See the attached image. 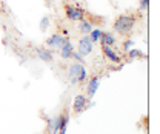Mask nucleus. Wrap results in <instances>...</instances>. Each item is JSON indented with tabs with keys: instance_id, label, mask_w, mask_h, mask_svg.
<instances>
[{
	"instance_id": "obj_11",
	"label": "nucleus",
	"mask_w": 160,
	"mask_h": 134,
	"mask_svg": "<svg viewBox=\"0 0 160 134\" xmlns=\"http://www.w3.org/2000/svg\"><path fill=\"white\" fill-rule=\"evenodd\" d=\"M79 29L82 34H89L91 31H92V25H91V22H88V20H80V25H79Z\"/></svg>"
},
{
	"instance_id": "obj_9",
	"label": "nucleus",
	"mask_w": 160,
	"mask_h": 134,
	"mask_svg": "<svg viewBox=\"0 0 160 134\" xmlns=\"http://www.w3.org/2000/svg\"><path fill=\"white\" fill-rule=\"evenodd\" d=\"M100 42H102V45L112 46V45L116 43V37H114L111 33H102V36H100Z\"/></svg>"
},
{
	"instance_id": "obj_8",
	"label": "nucleus",
	"mask_w": 160,
	"mask_h": 134,
	"mask_svg": "<svg viewBox=\"0 0 160 134\" xmlns=\"http://www.w3.org/2000/svg\"><path fill=\"white\" fill-rule=\"evenodd\" d=\"M100 85V79L97 76L91 77V80H89V83H88V88H86V91H88V96L92 97L96 94V91H97V88H99Z\"/></svg>"
},
{
	"instance_id": "obj_18",
	"label": "nucleus",
	"mask_w": 160,
	"mask_h": 134,
	"mask_svg": "<svg viewBox=\"0 0 160 134\" xmlns=\"http://www.w3.org/2000/svg\"><path fill=\"white\" fill-rule=\"evenodd\" d=\"M71 57H72V59H76V60H80V62H83V59H82V57H83V56H80L79 53H74V51H72V54H71Z\"/></svg>"
},
{
	"instance_id": "obj_17",
	"label": "nucleus",
	"mask_w": 160,
	"mask_h": 134,
	"mask_svg": "<svg viewBox=\"0 0 160 134\" xmlns=\"http://www.w3.org/2000/svg\"><path fill=\"white\" fill-rule=\"evenodd\" d=\"M148 5H149V0H140V9H146L148 8Z\"/></svg>"
},
{
	"instance_id": "obj_1",
	"label": "nucleus",
	"mask_w": 160,
	"mask_h": 134,
	"mask_svg": "<svg viewBox=\"0 0 160 134\" xmlns=\"http://www.w3.org/2000/svg\"><path fill=\"white\" fill-rule=\"evenodd\" d=\"M136 25V17L129 14H122L114 22V29L119 33L120 36H129L132 28Z\"/></svg>"
},
{
	"instance_id": "obj_15",
	"label": "nucleus",
	"mask_w": 160,
	"mask_h": 134,
	"mask_svg": "<svg viewBox=\"0 0 160 134\" xmlns=\"http://www.w3.org/2000/svg\"><path fill=\"white\" fill-rule=\"evenodd\" d=\"M48 23H49V19H48V17H43L42 22H40V29H42V31H45V29L48 28Z\"/></svg>"
},
{
	"instance_id": "obj_16",
	"label": "nucleus",
	"mask_w": 160,
	"mask_h": 134,
	"mask_svg": "<svg viewBox=\"0 0 160 134\" xmlns=\"http://www.w3.org/2000/svg\"><path fill=\"white\" fill-rule=\"evenodd\" d=\"M132 46V40H126L123 43V51H129V48Z\"/></svg>"
},
{
	"instance_id": "obj_13",
	"label": "nucleus",
	"mask_w": 160,
	"mask_h": 134,
	"mask_svg": "<svg viewBox=\"0 0 160 134\" xmlns=\"http://www.w3.org/2000/svg\"><path fill=\"white\" fill-rule=\"evenodd\" d=\"M102 33H103V31H100V29H92V31L89 33V40H91L92 43H94V42H97V40H100Z\"/></svg>"
},
{
	"instance_id": "obj_5",
	"label": "nucleus",
	"mask_w": 160,
	"mask_h": 134,
	"mask_svg": "<svg viewBox=\"0 0 160 134\" xmlns=\"http://www.w3.org/2000/svg\"><path fill=\"white\" fill-rule=\"evenodd\" d=\"M66 42H69L68 40V37H65V36H62V34H54V36H51V37L48 39V46L49 48H62Z\"/></svg>"
},
{
	"instance_id": "obj_10",
	"label": "nucleus",
	"mask_w": 160,
	"mask_h": 134,
	"mask_svg": "<svg viewBox=\"0 0 160 134\" xmlns=\"http://www.w3.org/2000/svg\"><path fill=\"white\" fill-rule=\"evenodd\" d=\"M71 54H72V45L69 43V42H66L62 48H60V56L62 59H71Z\"/></svg>"
},
{
	"instance_id": "obj_3",
	"label": "nucleus",
	"mask_w": 160,
	"mask_h": 134,
	"mask_svg": "<svg viewBox=\"0 0 160 134\" xmlns=\"http://www.w3.org/2000/svg\"><path fill=\"white\" fill-rule=\"evenodd\" d=\"M65 14L69 20H74V22H80V20L85 19V11L79 8V6H72V5H66L65 6Z\"/></svg>"
},
{
	"instance_id": "obj_7",
	"label": "nucleus",
	"mask_w": 160,
	"mask_h": 134,
	"mask_svg": "<svg viewBox=\"0 0 160 134\" xmlns=\"http://www.w3.org/2000/svg\"><path fill=\"white\" fill-rule=\"evenodd\" d=\"M86 103H88V99L85 96H77L74 99V113H82L85 108H86Z\"/></svg>"
},
{
	"instance_id": "obj_6",
	"label": "nucleus",
	"mask_w": 160,
	"mask_h": 134,
	"mask_svg": "<svg viewBox=\"0 0 160 134\" xmlns=\"http://www.w3.org/2000/svg\"><path fill=\"white\" fill-rule=\"evenodd\" d=\"M102 51H103V56L108 59L109 62H114V63H120L122 57L111 48V46H106V45H102Z\"/></svg>"
},
{
	"instance_id": "obj_2",
	"label": "nucleus",
	"mask_w": 160,
	"mask_h": 134,
	"mask_svg": "<svg viewBox=\"0 0 160 134\" xmlns=\"http://www.w3.org/2000/svg\"><path fill=\"white\" fill-rule=\"evenodd\" d=\"M68 77L72 83H83L88 77V73L82 63H74V65H71V68L68 71Z\"/></svg>"
},
{
	"instance_id": "obj_14",
	"label": "nucleus",
	"mask_w": 160,
	"mask_h": 134,
	"mask_svg": "<svg viewBox=\"0 0 160 134\" xmlns=\"http://www.w3.org/2000/svg\"><path fill=\"white\" fill-rule=\"evenodd\" d=\"M128 57L129 59H136V57H145V56L142 54V51H140V49H131V51L128 53Z\"/></svg>"
},
{
	"instance_id": "obj_4",
	"label": "nucleus",
	"mask_w": 160,
	"mask_h": 134,
	"mask_svg": "<svg viewBox=\"0 0 160 134\" xmlns=\"http://www.w3.org/2000/svg\"><path fill=\"white\" fill-rule=\"evenodd\" d=\"M92 42L89 40V37H82L79 40V54L80 56H88V54H91L92 53Z\"/></svg>"
},
{
	"instance_id": "obj_12",
	"label": "nucleus",
	"mask_w": 160,
	"mask_h": 134,
	"mask_svg": "<svg viewBox=\"0 0 160 134\" xmlns=\"http://www.w3.org/2000/svg\"><path fill=\"white\" fill-rule=\"evenodd\" d=\"M37 54H39V57L42 59L43 62H48V63L52 62V54H51L49 49H42V48H39V49H37Z\"/></svg>"
}]
</instances>
